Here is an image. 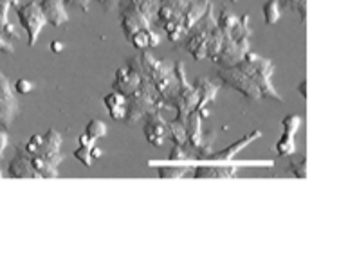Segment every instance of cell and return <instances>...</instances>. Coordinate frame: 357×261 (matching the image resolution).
Returning a JSON list of instances; mask_svg holds the SVG:
<instances>
[{"instance_id": "1", "label": "cell", "mask_w": 357, "mask_h": 261, "mask_svg": "<svg viewBox=\"0 0 357 261\" xmlns=\"http://www.w3.org/2000/svg\"><path fill=\"white\" fill-rule=\"evenodd\" d=\"M127 61L137 67L153 83L155 90L159 92L161 100L165 101L166 109H172V103H174L178 90V81L174 70V61L159 60V58L152 56L149 51H139V54H134Z\"/></svg>"}, {"instance_id": "11", "label": "cell", "mask_w": 357, "mask_h": 261, "mask_svg": "<svg viewBox=\"0 0 357 261\" xmlns=\"http://www.w3.org/2000/svg\"><path fill=\"white\" fill-rule=\"evenodd\" d=\"M282 125L283 134L278 143H276L275 153L278 157H282V159H285V157H291L296 153V141H294V137H296L298 130L301 127V118L296 116V113H291V116L283 118Z\"/></svg>"}, {"instance_id": "17", "label": "cell", "mask_w": 357, "mask_h": 261, "mask_svg": "<svg viewBox=\"0 0 357 261\" xmlns=\"http://www.w3.org/2000/svg\"><path fill=\"white\" fill-rule=\"evenodd\" d=\"M33 157V155H31ZM36 157H42L44 161L51 162L54 166H60L61 161L66 159V155L61 153V135L60 132L54 130V128H49L44 135V141H42V146H40Z\"/></svg>"}, {"instance_id": "14", "label": "cell", "mask_w": 357, "mask_h": 261, "mask_svg": "<svg viewBox=\"0 0 357 261\" xmlns=\"http://www.w3.org/2000/svg\"><path fill=\"white\" fill-rule=\"evenodd\" d=\"M193 87H195L197 96H199V103H197L195 110L201 113V118H209V113H211V104L217 100L218 88L220 87L209 78H204V76H199V78L193 81Z\"/></svg>"}, {"instance_id": "16", "label": "cell", "mask_w": 357, "mask_h": 261, "mask_svg": "<svg viewBox=\"0 0 357 261\" xmlns=\"http://www.w3.org/2000/svg\"><path fill=\"white\" fill-rule=\"evenodd\" d=\"M141 83V70L134 67L132 63H127L125 67H119L116 70L112 81V90L119 92L123 96H130Z\"/></svg>"}, {"instance_id": "22", "label": "cell", "mask_w": 357, "mask_h": 261, "mask_svg": "<svg viewBox=\"0 0 357 261\" xmlns=\"http://www.w3.org/2000/svg\"><path fill=\"white\" fill-rule=\"evenodd\" d=\"M261 13H264V20H266L267 26H275L282 17L280 0H267L266 4L261 6Z\"/></svg>"}, {"instance_id": "35", "label": "cell", "mask_w": 357, "mask_h": 261, "mask_svg": "<svg viewBox=\"0 0 357 261\" xmlns=\"http://www.w3.org/2000/svg\"><path fill=\"white\" fill-rule=\"evenodd\" d=\"M119 2H121V0H103V2H101V6H103L105 13H114V11L118 9Z\"/></svg>"}, {"instance_id": "23", "label": "cell", "mask_w": 357, "mask_h": 261, "mask_svg": "<svg viewBox=\"0 0 357 261\" xmlns=\"http://www.w3.org/2000/svg\"><path fill=\"white\" fill-rule=\"evenodd\" d=\"M168 137H170L174 144L183 146L186 143V122L178 121V119L168 122Z\"/></svg>"}, {"instance_id": "13", "label": "cell", "mask_w": 357, "mask_h": 261, "mask_svg": "<svg viewBox=\"0 0 357 261\" xmlns=\"http://www.w3.org/2000/svg\"><path fill=\"white\" fill-rule=\"evenodd\" d=\"M8 175L11 179H42L38 171L33 168L31 155L27 153L24 144H17L15 146V155L9 161Z\"/></svg>"}, {"instance_id": "29", "label": "cell", "mask_w": 357, "mask_h": 261, "mask_svg": "<svg viewBox=\"0 0 357 261\" xmlns=\"http://www.w3.org/2000/svg\"><path fill=\"white\" fill-rule=\"evenodd\" d=\"M283 6L294 13L300 15V20L301 24L305 26V20H307V0H283Z\"/></svg>"}, {"instance_id": "31", "label": "cell", "mask_w": 357, "mask_h": 261, "mask_svg": "<svg viewBox=\"0 0 357 261\" xmlns=\"http://www.w3.org/2000/svg\"><path fill=\"white\" fill-rule=\"evenodd\" d=\"M42 141H44V135H40V134H35V135H31L29 141H27L24 146H26L27 153L29 155H36L40 150V146H42Z\"/></svg>"}, {"instance_id": "38", "label": "cell", "mask_w": 357, "mask_h": 261, "mask_svg": "<svg viewBox=\"0 0 357 261\" xmlns=\"http://www.w3.org/2000/svg\"><path fill=\"white\" fill-rule=\"evenodd\" d=\"M51 51L56 54V52H61L63 51V44L61 42H58V40H54V42H51Z\"/></svg>"}, {"instance_id": "30", "label": "cell", "mask_w": 357, "mask_h": 261, "mask_svg": "<svg viewBox=\"0 0 357 261\" xmlns=\"http://www.w3.org/2000/svg\"><path fill=\"white\" fill-rule=\"evenodd\" d=\"M92 146H85V144H79V148L75 150V159H78L79 162H82L83 166H87V168H91L92 164H94V159H92Z\"/></svg>"}, {"instance_id": "7", "label": "cell", "mask_w": 357, "mask_h": 261, "mask_svg": "<svg viewBox=\"0 0 357 261\" xmlns=\"http://www.w3.org/2000/svg\"><path fill=\"white\" fill-rule=\"evenodd\" d=\"M17 17L27 33V45L35 47L40 33L47 26V18L40 8V0H33L24 6H17Z\"/></svg>"}, {"instance_id": "9", "label": "cell", "mask_w": 357, "mask_h": 261, "mask_svg": "<svg viewBox=\"0 0 357 261\" xmlns=\"http://www.w3.org/2000/svg\"><path fill=\"white\" fill-rule=\"evenodd\" d=\"M261 135L264 134H261L260 130H253L251 134H248L245 137H242L240 141H236V143L229 144L227 148L220 150V152H211L209 155L201 157V159H186V161L181 162V166L193 168V166L202 164V162H229V161H233V159H235V157L242 152V150L248 148L249 144L255 143L257 139H260Z\"/></svg>"}, {"instance_id": "40", "label": "cell", "mask_w": 357, "mask_h": 261, "mask_svg": "<svg viewBox=\"0 0 357 261\" xmlns=\"http://www.w3.org/2000/svg\"><path fill=\"white\" fill-rule=\"evenodd\" d=\"M4 177V173H2V162H0V179Z\"/></svg>"}, {"instance_id": "27", "label": "cell", "mask_w": 357, "mask_h": 261, "mask_svg": "<svg viewBox=\"0 0 357 261\" xmlns=\"http://www.w3.org/2000/svg\"><path fill=\"white\" fill-rule=\"evenodd\" d=\"M85 134H87L89 137H92L94 141H100L101 137L107 135V125H105L101 119H91V121L87 122V127H85Z\"/></svg>"}, {"instance_id": "8", "label": "cell", "mask_w": 357, "mask_h": 261, "mask_svg": "<svg viewBox=\"0 0 357 261\" xmlns=\"http://www.w3.org/2000/svg\"><path fill=\"white\" fill-rule=\"evenodd\" d=\"M218 78L220 81L226 85V87L233 88V90L240 92L245 100H249L251 103H258L261 100V94L258 90V87L253 83V79L245 74L244 70L240 69L238 65L226 67V69H218Z\"/></svg>"}, {"instance_id": "39", "label": "cell", "mask_w": 357, "mask_h": 261, "mask_svg": "<svg viewBox=\"0 0 357 261\" xmlns=\"http://www.w3.org/2000/svg\"><path fill=\"white\" fill-rule=\"evenodd\" d=\"M305 87H307V83H305V79H303V81H301L300 85H298V92H300V94L303 97H307V88Z\"/></svg>"}, {"instance_id": "26", "label": "cell", "mask_w": 357, "mask_h": 261, "mask_svg": "<svg viewBox=\"0 0 357 261\" xmlns=\"http://www.w3.org/2000/svg\"><path fill=\"white\" fill-rule=\"evenodd\" d=\"M222 31L218 29V26L211 31V36L208 40V58H211V61L215 60V56L218 54L220 47H222Z\"/></svg>"}, {"instance_id": "3", "label": "cell", "mask_w": 357, "mask_h": 261, "mask_svg": "<svg viewBox=\"0 0 357 261\" xmlns=\"http://www.w3.org/2000/svg\"><path fill=\"white\" fill-rule=\"evenodd\" d=\"M162 109H166L165 101L161 100L159 92L153 87V83L141 72L139 87L135 88L130 96H127V118H125V122H128V125L137 122L141 118H146L152 112H161Z\"/></svg>"}, {"instance_id": "28", "label": "cell", "mask_w": 357, "mask_h": 261, "mask_svg": "<svg viewBox=\"0 0 357 261\" xmlns=\"http://www.w3.org/2000/svg\"><path fill=\"white\" fill-rule=\"evenodd\" d=\"M289 170H291V173H294V177H298V179H305L307 177V157L305 155L292 157L291 161H289Z\"/></svg>"}, {"instance_id": "2", "label": "cell", "mask_w": 357, "mask_h": 261, "mask_svg": "<svg viewBox=\"0 0 357 261\" xmlns=\"http://www.w3.org/2000/svg\"><path fill=\"white\" fill-rule=\"evenodd\" d=\"M240 69L244 70L249 78L253 79V83L258 87L261 94V100H271L283 103V97L280 96L278 90L273 85V74H275V63L267 58L260 56L257 52L248 51L245 56L236 63Z\"/></svg>"}, {"instance_id": "20", "label": "cell", "mask_w": 357, "mask_h": 261, "mask_svg": "<svg viewBox=\"0 0 357 261\" xmlns=\"http://www.w3.org/2000/svg\"><path fill=\"white\" fill-rule=\"evenodd\" d=\"M103 103L114 121H125V118H127V96L112 90L103 97Z\"/></svg>"}, {"instance_id": "41", "label": "cell", "mask_w": 357, "mask_h": 261, "mask_svg": "<svg viewBox=\"0 0 357 261\" xmlns=\"http://www.w3.org/2000/svg\"><path fill=\"white\" fill-rule=\"evenodd\" d=\"M236 2H238V0H231V4H236Z\"/></svg>"}, {"instance_id": "33", "label": "cell", "mask_w": 357, "mask_h": 261, "mask_svg": "<svg viewBox=\"0 0 357 261\" xmlns=\"http://www.w3.org/2000/svg\"><path fill=\"white\" fill-rule=\"evenodd\" d=\"M0 52H6V54H13L15 52V44L6 40L4 36H0Z\"/></svg>"}, {"instance_id": "36", "label": "cell", "mask_w": 357, "mask_h": 261, "mask_svg": "<svg viewBox=\"0 0 357 261\" xmlns=\"http://www.w3.org/2000/svg\"><path fill=\"white\" fill-rule=\"evenodd\" d=\"M6 148H8V134L4 130H0V162L4 161Z\"/></svg>"}, {"instance_id": "21", "label": "cell", "mask_w": 357, "mask_h": 261, "mask_svg": "<svg viewBox=\"0 0 357 261\" xmlns=\"http://www.w3.org/2000/svg\"><path fill=\"white\" fill-rule=\"evenodd\" d=\"M208 6L209 0H192V2L188 4V8L183 11V26L188 33H190V29L201 20L202 15H204L206 9H208Z\"/></svg>"}, {"instance_id": "34", "label": "cell", "mask_w": 357, "mask_h": 261, "mask_svg": "<svg viewBox=\"0 0 357 261\" xmlns=\"http://www.w3.org/2000/svg\"><path fill=\"white\" fill-rule=\"evenodd\" d=\"M66 4L75 6V8L82 9L83 13H89V4H91V0H66Z\"/></svg>"}, {"instance_id": "15", "label": "cell", "mask_w": 357, "mask_h": 261, "mask_svg": "<svg viewBox=\"0 0 357 261\" xmlns=\"http://www.w3.org/2000/svg\"><path fill=\"white\" fill-rule=\"evenodd\" d=\"M143 134L146 143L150 146H153V148H161L162 144L166 143V137H168V122L162 119L161 112H152L146 116Z\"/></svg>"}, {"instance_id": "37", "label": "cell", "mask_w": 357, "mask_h": 261, "mask_svg": "<svg viewBox=\"0 0 357 261\" xmlns=\"http://www.w3.org/2000/svg\"><path fill=\"white\" fill-rule=\"evenodd\" d=\"M91 152H92V159H94V161H96V159H100V157L103 155V150H101L98 144H94V146H92Z\"/></svg>"}, {"instance_id": "25", "label": "cell", "mask_w": 357, "mask_h": 261, "mask_svg": "<svg viewBox=\"0 0 357 261\" xmlns=\"http://www.w3.org/2000/svg\"><path fill=\"white\" fill-rule=\"evenodd\" d=\"M132 45H134L137 51H149L150 49V29H139L135 31L134 35L128 38Z\"/></svg>"}, {"instance_id": "4", "label": "cell", "mask_w": 357, "mask_h": 261, "mask_svg": "<svg viewBox=\"0 0 357 261\" xmlns=\"http://www.w3.org/2000/svg\"><path fill=\"white\" fill-rule=\"evenodd\" d=\"M215 27H217V15H215L213 4L209 2L208 9L202 15L201 20L190 29L186 38L177 47H183L184 51H188V54L195 61L206 60L208 58V40Z\"/></svg>"}, {"instance_id": "24", "label": "cell", "mask_w": 357, "mask_h": 261, "mask_svg": "<svg viewBox=\"0 0 357 261\" xmlns=\"http://www.w3.org/2000/svg\"><path fill=\"white\" fill-rule=\"evenodd\" d=\"M159 175L161 179H181L188 173V166H174V164H159Z\"/></svg>"}, {"instance_id": "32", "label": "cell", "mask_w": 357, "mask_h": 261, "mask_svg": "<svg viewBox=\"0 0 357 261\" xmlns=\"http://www.w3.org/2000/svg\"><path fill=\"white\" fill-rule=\"evenodd\" d=\"M13 88H15V92H18V94H24V96H26V94H29V92L35 90V83L29 81V79H26V78H20L15 81Z\"/></svg>"}, {"instance_id": "12", "label": "cell", "mask_w": 357, "mask_h": 261, "mask_svg": "<svg viewBox=\"0 0 357 261\" xmlns=\"http://www.w3.org/2000/svg\"><path fill=\"white\" fill-rule=\"evenodd\" d=\"M222 36V47H220V51H218V54L213 60V63L218 69H226V67L236 65V63L245 56V52L251 51V49H249V44H240V42L231 38L229 35Z\"/></svg>"}, {"instance_id": "19", "label": "cell", "mask_w": 357, "mask_h": 261, "mask_svg": "<svg viewBox=\"0 0 357 261\" xmlns=\"http://www.w3.org/2000/svg\"><path fill=\"white\" fill-rule=\"evenodd\" d=\"M18 0H0V36H4L9 42H20V33L17 27L9 22V8H17Z\"/></svg>"}, {"instance_id": "10", "label": "cell", "mask_w": 357, "mask_h": 261, "mask_svg": "<svg viewBox=\"0 0 357 261\" xmlns=\"http://www.w3.org/2000/svg\"><path fill=\"white\" fill-rule=\"evenodd\" d=\"M20 112V104H18L17 96H15V88L9 81L8 76L0 70V127L9 128L17 119Z\"/></svg>"}, {"instance_id": "5", "label": "cell", "mask_w": 357, "mask_h": 261, "mask_svg": "<svg viewBox=\"0 0 357 261\" xmlns=\"http://www.w3.org/2000/svg\"><path fill=\"white\" fill-rule=\"evenodd\" d=\"M175 76H177L178 81V90L177 96H175L174 103H172V109L177 110L178 121L186 122L188 116L197 109V103H199V96H197V90L193 87V83L188 81L186 78V69H184L183 61H175L174 63Z\"/></svg>"}, {"instance_id": "6", "label": "cell", "mask_w": 357, "mask_h": 261, "mask_svg": "<svg viewBox=\"0 0 357 261\" xmlns=\"http://www.w3.org/2000/svg\"><path fill=\"white\" fill-rule=\"evenodd\" d=\"M215 137H217V132L209 130L202 132V118L201 113L193 110L190 116H188L186 121V146L192 150L193 159H201V157L209 155L213 152L211 144H213Z\"/></svg>"}, {"instance_id": "18", "label": "cell", "mask_w": 357, "mask_h": 261, "mask_svg": "<svg viewBox=\"0 0 357 261\" xmlns=\"http://www.w3.org/2000/svg\"><path fill=\"white\" fill-rule=\"evenodd\" d=\"M40 8L44 11L45 18H47V24H51L52 27L60 29V27L69 24L66 0H40Z\"/></svg>"}]
</instances>
